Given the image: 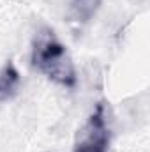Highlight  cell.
Returning <instances> with one entry per match:
<instances>
[{
  "mask_svg": "<svg viewBox=\"0 0 150 152\" xmlns=\"http://www.w3.org/2000/svg\"><path fill=\"white\" fill-rule=\"evenodd\" d=\"M32 66L51 81L73 88L76 85V71L66 46L55 37L51 28L39 30L32 48Z\"/></svg>",
  "mask_w": 150,
  "mask_h": 152,
  "instance_id": "obj_1",
  "label": "cell"
},
{
  "mask_svg": "<svg viewBox=\"0 0 150 152\" xmlns=\"http://www.w3.org/2000/svg\"><path fill=\"white\" fill-rule=\"evenodd\" d=\"M110 124L104 103H97L87 124L78 131L73 152H108L110 149Z\"/></svg>",
  "mask_w": 150,
  "mask_h": 152,
  "instance_id": "obj_2",
  "label": "cell"
},
{
  "mask_svg": "<svg viewBox=\"0 0 150 152\" xmlns=\"http://www.w3.org/2000/svg\"><path fill=\"white\" fill-rule=\"evenodd\" d=\"M20 81V73L12 62H7L4 67H0V103L9 101L18 94Z\"/></svg>",
  "mask_w": 150,
  "mask_h": 152,
  "instance_id": "obj_3",
  "label": "cell"
},
{
  "mask_svg": "<svg viewBox=\"0 0 150 152\" xmlns=\"http://www.w3.org/2000/svg\"><path fill=\"white\" fill-rule=\"evenodd\" d=\"M99 5L101 0H69V18L78 25L88 23L95 16Z\"/></svg>",
  "mask_w": 150,
  "mask_h": 152,
  "instance_id": "obj_4",
  "label": "cell"
}]
</instances>
